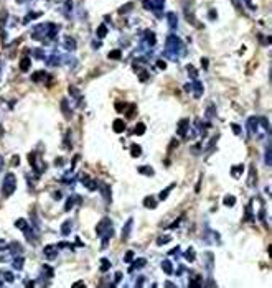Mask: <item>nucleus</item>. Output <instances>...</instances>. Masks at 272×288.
<instances>
[{
    "instance_id": "22",
    "label": "nucleus",
    "mask_w": 272,
    "mask_h": 288,
    "mask_svg": "<svg viewBox=\"0 0 272 288\" xmlns=\"http://www.w3.org/2000/svg\"><path fill=\"white\" fill-rule=\"evenodd\" d=\"M41 270H43V272H45V277H46V278H51V277H53V275H54V272H53V268H51V267H50V265H43V267H41Z\"/></svg>"
},
{
    "instance_id": "11",
    "label": "nucleus",
    "mask_w": 272,
    "mask_h": 288,
    "mask_svg": "<svg viewBox=\"0 0 272 288\" xmlns=\"http://www.w3.org/2000/svg\"><path fill=\"white\" fill-rule=\"evenodd\" d=\"M162 268H163V272H165L167 275H172V272H173L172 262H168V260H163V262H162Z\"/></svg>"
},
{
    "instance_id": "44",
    "label": "nucleus",
    "mask_w": 272,
    "mask_h": 288,
    "mask_svg": "<svg viewBox=\"0 0 272 288\" xmlns=\"http://www.w3.org/2000/svg\"><path fill=\"white\" fill-rule=\"evenodd\" d=\"M18 163H20L18 156H13V158H12V165H13V166H18Z\"/></svg>"
},
{
    "instance_id": "41",
    "label": "nucleus",
    "mask_w": 272,
    "mask_h": 288,
    "mask_svg": "<svg viewBox=\"0 0 272 288\" xmlns=\"http://www.w3.org/2000/svg\"><path fill=\"white\" fill-rule=\"evenodd\" d=\"M188 73H190V76H191L193 79H195V78H196V74H198V73L195 71V68H193L191 64H190V66H188Z\"/></svg>"
},
{
    "instance_id": "16",
    "label": "nucleus",
    "mask_w": 272,
    "mask_h": 288,
    "mask_svg": "<svg viewBox=\"0 0 272 288\" xmlns=\"http://www.w3.org/2000/svg\"><path fill=\"white\" fill-rule=\"evenodd\" d=\"M223 204L224 206H234L236 204V198L234 196H231V194H228V196H224V199H223Z\"/></svg>"
},
{
    "instance_id": "9",
    "label": "nucleus",
    "mask_w": 272,
    "mask_h": 288,
    "mask_svg": "<svg viewBox=\"0 0 272 288\" xmlns=\"http://www.w3.org/2000/svg\"><path fill=\"white\" fill-rule=\"evenodd\" d=\"M130 229H132V219H129V221L126 222V227H124V230H122V239H124V240H126V239H129Z\"/></svg>"
},
{
    "instance_id": "50",
    "label": "nucleus",
    "mask_w": 272,
    "mask_h": 288,
    "mask_svg": "<svg viewBox=\"0 0 272 288\" xmlns=\"http://www.w3.org/2000/svg\"><path fill=\"white\" fill-rule=\"evenodd\" d=\"M73 287H74V288H76V287H84V283H83V282H76V283L73 285Z\"/></svg>"
},
{
    "instance_id": "12",
    "label": "nucleus",
    "mask_w": 272,
    "mask_h": 288,
    "mask_svg": "<svg viewBox=\"0 0 272 288\" xmlns=\"http://www.w3.org/2000/svg\"><path fill=\"white\" fill-rule=\"evenodd\" d=\"M101 188H102L104 199L107 201V203H111V186H109V184H101Z\"/></svg>"
},
{
    "instance_id": "42",
    "label": "nucleus",
    "mask_w": 272,
    "mask_h": 288,
    "mask_svg": "<svg viewBox=\"0 0 272 288\" xmlns=\"http://www.w3.org/2000/svg\"><path fill=\"white\" fill-rule=\"evenodd\" d=\"M231 129L234 130V134H236V135H239V134H241V127H239V125H236V124H231Z\"/></svg>"
},
{
    "instance_id": "23",
    "label": "nucleus",
    "mask_w": 272,
    "mask_h": 288,
    "mask_svg": "<svg viewBox=\"0 0 272 288\" xmlns=\"http://www.w3.org/2000/svg\"><path fill=\"white\" fill-rule=\"evenodd\" d=\"M69 232H71V222L66 221V222L63 224V227H61V234H63V235H68Z\"/></svg>"
},
{
    "instance_id": "5",
    "label": "nucleus",
    "mask_w": 272,
    "mask_h": 288,
    "mask_svg": "<svg viewBox=\"0 0 272 288\" xmlns=\"http://www.w3.org/2000/svg\"><path fill=\"white\" fill-rule=\"evenodd\" d=\"M256 183H257V173H256L254 165H251V168H249V186H256Z\"/></svg>"
},
{
    "instance_id": "37",
    "label": "nucleus",
    "mask_w": 272,
    "mask_h": 288,
    "mask_svg": "<svg viewBox=\"0 0 272 288\" xmlns=\"http://www.w3.org/2000/svg\"><path fill=\"white\" fill-rule=\"evenodd\" d=\"M214 115V107H213V104H209V107H208V110H206V119H209V117H213Z\"/></svg>"
},
{
    "instance_id": "10",
    "label": "nucleus",
    "mask_w": 272,
    "mask_h": 288,
    "mask_svg": "<svg viewBox=\"0 0 272 288\" xmlns=\"http://www.w3.org/2000/svg\"><path fill=\"white\" fill-rule=\"evenodd\" d=\"M130 153H132V156H134V158L140 156V155H142V148H140V145L132 143V146H130Z\"/></svg>"
},
{
    "instance_id": "31",
    "label": "nucleus",
    "mask_w": 272,
    "mask_h": 288,
    "mask_svg": "<svg viewBox=\"0 0 272 288\" xmlns=\"http://www.w3.org/2000/svg\"><path fill=\"white\" fill-rule=\"evenodd\" d=\"M101 263H102V265H101V272H107L109 268H111V262H109L107 259H102Z\"/></svg>"
},
{
    "instance_id": "36",
    "label": "nucleus",
    "mask_w": 272,
    "mask_h": 288,
    "mask_svg": "<svg viewBox=\"0 0 272 288\" xmlns=\"http://www.w3.org/2000/svg\"><path fill=\"white\" fill-rule=\"evenodd\" d=\"M15 225H17L18 229H21V230H23V229L26 227V221H25V219H18V221H17V224H15Z\"/></svg>"
},
{
    "instance_id": "14",
    "label": "nucleus",
    "mask_w": 272,
    "mask_h": 288,
    "mask_svg": "<svg viewBox=\"0 0 272 288\" xmlns=\"http://www.w3.org/2000/svg\"><path fill=\"white\" fill-rule=\"evenodd\" d=\"M173 188H175V184L172 183V184H170V186H167V188H165V189H163L162 193H160V196H158V198H160V199H162V201H163V199H167V196H168V194H170V193H172V189H173Z\"/></svg>"
},
{
    "instance_id": "25",
    "label": "nucleus",
    "mask_w": 272,
    "mask_h": 288,
    "mask_svg": "<svg viewBox=\"0 0 272 288\" xmlns=\"http://www.w3.org/2000/svg\"><path fill=\"white\" fill-rule=\"evenodd\" d=\"M121 58H122L121 50H112L109 53V59H121Z\"/></svg>"
},
{
    "instance_id": "47",
    "label": "nucleus",
    "mask_w": 272,
    "mask_h": 288,
    "mask_svg": "<svg viewBox=\"0 0 272 288\" xmlns=\"http://www.w3.org/2000/svg\"><path fill=\"white\" fill-rule=\"evenodd\" d=\"M5 247H7V242H5V240H0V250H4Z\"/></svg>"
},
{
    "instance_id": "18",
    "label": "nucleus",
    "mask_w": 272,
    "mask_h": 288,
    "mask_svg": "<svg viewBox=\"0 0 272 288\" xmlns=\"http://www.w3.org/2000/svg\"><path fill=\"white\" fill-rule=\"evenodd\" d=\"M134 132L137 135H143V134H145V124H143V122H138L137 125H135Z\"/></svg>"
},
{
    "instance_id": "32",
    "label": "nucleus",
    "mask_w": 272,
    "mask_h": 288,
    "mask_svg": "<svg viewBox=\"0 0 272 288\" xmlns=\"http://www.w3.org/2000/svg\"><path fill=\"white\" fill-rule=\"evenodd\" d=\"M43 78H45V71H38V73H35V74L31 76V79H33L35 82H38V81H41Z\"/></svg>"
},
{
    "instance_id": "1",
    "label": "nucleus",
    "mask_w": 272,
    "mask_h": 288,
    "mask_svg": "<svg viewBox=\"0 0 272 288\" xmlns=\"http://www.w3.org/2000/svg\"><path fill=\"white\" fill-rule=\"evenodd\" d=\"M15 188H17V180H15L13 173H7L4 178V183H2V193H4V196L9 198L10 194H13Z\"/></svg>"
},
{
    "instance_id": "13",
    "label": "nucleus",
    "mask_w": 272,
    "mask_h": 288,
    "mask_svg": "<svg viewBox=\"0 0 272 288\" xmlns=\"http://www.w3.org/2000/svg\"><path fill=\"white\" fill-rule=\"evenodd\" d=\"M145 263H147V260H145V259H137V260H135V265H132V267L129 268V272L132 273V272H134L135 268H142L143 265H145Z\"/></svg>"
},
{
    "instance_id": "33",
    "label": "nucleus",
    "mask_w": 272,
    "mask_h": 288,
    "mask_svg": "<svg viewBox=\"0 0 272 288\" xmlns=\"http://www.w3.org/2000/svg\"><path fill=\"white\" fill-rule=\"evenodd\" d=\"M106 35H107V28H106V25H101L99 28H97V36H99V38H104Z\"/></svg>"
},
{
    "instance_id": "8",
    "label": "nucleus",
    "mask_w": 272,
    "mask_h": 288,
    "mask_svg": "<svg viewBox=\"0 0 272 288\" xmlns=\"http://www.w3.org/2000/svg\"><path fill=\"white\" fill-rule=\"evenodd\" d=\"M143 206L148 208V209H155V208H157V199L152 198V196H147L145 199H143Z\"/></svg>"
},
{
    "instance_id": "24",
    "label": "nucleus",
    "mask_w": 272,
    "mask_h": 288,
    "mask_svg": "<svg viewBox=\"0 0 272 288\" xmlns=\"http://www.w3.org/2000/svg\"><path fill=\"white\" fill-rule=\"evenodd\" d=\"M13 267L17 268V270H21V268H23V257H17V259H13Z\"/></svg>"
},
{
    "instance_id": "17",
    "label": "nucleus",
    "mask_w": 272,
    "mask_h": 288,
    "mask_svg": "<svg viewBox=\"0 0 272 288\" xmlns=\"http://www.w3.org/2000/svg\"><path fill=\"white\" fill-rule=\"evenodd\" d=\"M84 184H86V188H88V189H91V191H94V189H97V184H96V181L89 180L88 176L84 178Z\"/></svg>"
},
{
    "instance_id": "45",
    "label": "nucleus",
    "mask_w": 272,
    "mask_h": 288,
    "mask_svg": "<svg viewBox=\"0 0 272 288\" xmlns=\"http://www.w3.org/2000/svg\"><path fill=\"white\" fill-rule=\"evenodd\" d=\"M157 66H158L160 69H165V68H167V66H165V63H163V61H157Z\"/></svg>"
},
{
    "instance_id": "51",
    "label": "nucleus",
    "mask_w": 272,
    "mask_h": 288,
    "mask_svg": "<svg viewBox=\"0 0 272 288\" xmlns=\"http://www.w3.org/2000/svg\"><path fill=\"white\" fill-rule=\"evenodd\" d=\"M165 287H175V283H172V282H167V283H165Z\"/></svg>"
},
{
    "instance_id": "28",
    "label": "nucleus",
    "mask_w": 272,
    "mask_h": 288,
    "mask_svg": "<svg viewBox=\"0 0 272 288\" xmlns=\"http://www.w3.org/2000/svg\"><path fill=\"white\" fill-rule=\"evenodd\" d=\"M185 259L188 260V262H193V260H195V250H193V249H188V250L185 252Z\"/></svg>"
},
{
    "instance_id": "34",
    "label": "nucleus",
    "mask_w": 272,
    "mask_h": 288,
    "mask_svg": "<svg viewBox=\"0 0 272 288\" xmlns=\"http://www.w3.org/2000/svg\"><path fill=\"white\" fill-rule=\"evenodd\" d=\"M266 165L271 166V145L266 146Z\"/></svg>"
},
{
    "instance_id": "27",
    "label": "nucleus",
    "mask_w": 272,
    "mask_h": 288,
    "mask_svg": "<svg viewBox=\"0 0 272 288\" xmlns=\"http://www.w3.org/2000/svg\"><path fill=\"white\" fill-rule=\"evenodd\" d=\"M172 240V237L170 235H162L160 239H157V245H165L167 242H170Z\"/></svg>"
},
{
    "instance_id": "20",
    "label": "nucleus",
    "mask_w": 272,
    "mask_h": 288,
    "mask_svg": "<svg viewBox=\"0 0 272 288\" xmlns=\"http://www.w3.org/2000/svg\"><path fill=\"white\" fill-rule=\"evenodd\" d=\"M30 64H31V63H30V59L28 58H23L20 61V69H21V71H28V69H30Z\"/></svg>"
},
{
    "instance_id": "52",
    "label": "nucleus",
    "mask_w": 272,
    "mask_h": 288,
    "mask_svg": "<svg viewBox=\"0 0 272 288\" xmlns=\"http://www.w3.org/2000/svg\"><path fill=\"white\" fill-rule=\"evenodd\" d=\"M2 165H4V160H2V156H0V168H2Z\"/></svg>"
},
{
    "instance_id": "53",
    "label": "nucleus",
    "mask_w": 272,
    "mask_h": 288,
    "mask_svg": "<svg viewBox=\"0 0 272 288\" xmlns=\"http://www.w3.org/2000/svg\"><path fill=\"white\" fill-rule=\"evenodd\" d=\"M2 285H4V282H2V278H0V287H2Z\"/></svg>"
},
{
    "instance_id": "26",
    "label": "nucleus",
    "mask_w": 272,
    "mask_h": 288,
    "mask_svg": "<svg viewBox=\"0 0 272 288\" xmlns=\"http://www.w3.org/2000/svg\"><path fill=\"white\" fill-rule=\"evenodd\" d=\"M64 46H66L68 50H74L76 48V43L73 38H64Z\"/></svg>"
},
{
    "instance_id": "29",
    "label": "nucleus",
    "mask_w": 272,
    "mask_h": 288,
    "mask_svg": "<svg viewBox=\"0 0 272 288\" xmlns=\"http://www.w3.org/2000/svg\"><path fill=\"white\" fill-rule=\"evenodd\" d=\"M132 9H134V4H130V2H129V4H126L124 7H121V9H119V13H122V15H124V13H127L129 10H132Z\"/></svg>"
},
{
    "instance_id": "4",
    "label": "nucleus",
    "mask_w": 272,
    "mask_h": 288,
    "mask_svg": "<svg viewBox=\"0 0 272 288\" xmlns=\"http://www.w3.org/2000/svg\"><path fill=\"white\" fill-rule=\"evenodd\" d=\"M112 129H114V132H117V134H122V132L126 130V122H124V120H121V119H117V120H114V124H112Z\"/></svg>"
},
{
    "instance_id": "35",
    "label": "nucleus",
    "mask_w": 272,
    "mask_h": 288,
    "mask_svg": "<svg viewBox=\"0 0 272 288\" xmlns=\"http://www.w3.org/2000/svg\"><path fill=\"white\" fill-rule=\"evenodd\" d=\"M168 21H170L172 28H175V26H176V17H175V13H170V15H168Z\"/></svg>"
},
{
    "instance_id": "38",
    "label": "nucleus",
    "mask_w": 272,
    "mask_h": 288,
    "mask_svg": "<svg viewBox=\"0 0 272 288\" xmlns=\"http://www.w3.org/2000/svg\"><path fill=\"white\" fill-rule=\"evenodd\" d=\"M126 107H127V104H124V102H117L116 104V110H119V112H124Z\"/></svg>"
},
{
    "instance_id": "46",
    "label": "nucleus",
    "mask_w": 272,
    "mask_h": 288,
    "mask_svg": "<svg viewBox=\"0 0 272 288\" xmlns=\"http://www.w3.org/2000/svg\"><path fill=\"white\" fill-rule=\"evenodd\" d=\"M114 277H116V282H121V278H122V273H121V272H117V273H116Z\"/></svg>"
},
{
    "instance_id": "21",
    "label": "nucleus",
    "mask_w": 272,
    "mask_h": 288,
    "mask_svg": "<svg viewBox=\"0 0 272 288\" xmlns=\"http://www.w3.org/2000/svg\"><path fill=\"white\" fill-rule=\"evenodd\" d=\"M61 105H63V114H64V115H66L68 119H71L73 112H71V109L68 107V102H66V100H63V102H61Z\"/></svg>"
},
{
    "instance_id": "40",
    "label": "nucleus",
    "mask_w": 272,
    "mask_h": 288,
    "mask_svg": "<svg viewBox=\"0 0 272 288\" xmlns=\"http://www.w3.org/2000/svg\"><path fill=\"white\" fill-rule=\"evenodd\" d=\"M2 273L5 275V280H7V282H13V278H15V277H13L10 272H2Z\"/></svg>"
},
{
    "instance_id": "48",
    "label": "nucleus",
    "mask_w": 272,
    "mask_h": 288,
    "mask_svg": "<svg viewBox=\"0 0 272 288\" xmlns=\"http://www.w3.org/2000/svg\"><path fill=\"white\" fill-rule=\"evenodd\" d=\"M201 64H203L205 68H208V59H206V58H203V59H201Z\"/></svg>"
},
{
    "instance_id": "30",
    "label": "nucleus",
    "mask_w": 272,
    "mask_h": 288,
    "mask_svg": "<svg viewBox=\"0 0 272 288\" xmlns=\"http://www.w3.org/2000/svg\"><path fill=\"white\" fill-rule=\"evenodd\" d=\"M76 199H78V196H69V198H68V203H66V206H64V209H66V211H69V209L73 208V204H74Z\"/></svg>"
},
{
    "instance_id": "15",
    "label": "nucleus",
    "mask_w": 272,
    "mask_h": 288,
    "mask_svg": "<svg viewBox=\"0 0 272 288\" xmlns=\"http://www.w3.org/2000/svg\"><path fill=\"white\" fill-rule=\"evenodd\" d=\"M243 170H244V166H243V165H238V166H233V168H231V175L234 176V178H239V176H241V173H243Z\"/></svg>"
},
{
    "instance_id": "43",
    "label": "nucleus",
    "mask_w": 272,
    "mask_h": 288,
    "mask_svg": "<svg viewBox=\"0 0 272 288\" xmlns=\"http://www.w3.org/2000/svg\"><path fill=\"white\" fill-rule=\"evenodd\" d=\"M138 78H140V81H147L148 74H147V71H140V73H138Z\"/></svg>"
},
{
    "instance_id": "19",
    "label": "nucleus",
    "mask_w": 272,
    "mask_h": 288,
    "mask_svg": "<svg viewBox=\"0 0 272 288\" xmlns=\"http://www.w3.org/2000/svg\"><path fill=\"white\" fill-rule=\"evenodd\" d=\"M138 171H140L142 175L153 176V168H152V166H140V168H138Z\"/></svg>"
},
{
    "instance_id": "6",
    "label": "nucleus",
    "mask_w": 272,
    "mask_h": 288,
    "mask_svg": "<svg viewBox=\"0 0 272 288\" xmlns=\"http://www.w3.org/2000/svg\"><path fill=\"white\" fill-rule=\"evenodd\" d=\"M188 124H190V120H188V119H181V120L178 122V134H180V135H185V134H186V129H188Z\"/></svg>"
},
{
    "instance_id": "49",
    "label": "nucleus",
    "mask_w": 272,
    "mask_h": 288,
    "mask_svg": "<svg viewBox=\"0 0 272 288\" xmlns=\"http://www.w3.org/2000/svg\"><path fill=\"white\" fill-rule=\"evenodd\" d=\"M142 283H143V277H140V278H138V282H137V287H142Z\"/></svg>"
},
{
    "instance_id": "39",
    "label": "nucleus",
    "mask_w": 272,
    "mask_h": 288,
    "mask_svg": "<svg viewBox=\"0 0 272 288\" xmlns=\"http://www.w3.org/2000/svg\"><path fill=\"white\" fill-rule=\"evenodd\" d=\"M132 259H134V250H129V252H127V254H126V257H124V260H126V262L129 263V262H130V260H132Z\"/></svg>"
},
{
    "instance_id": "7",
    "label": "nucleus",
    "mask_w": 272,
    "mask_h": 288,
    "mask_svg": "<svg viewBox=\"0 0 272 288\" xmlns=\"http://www.w3.org/2000/svg\"><path fill=\"white\" fill-rule=\"evenodd\" d=\"M56 245H46L45 247V255L48 257V259H54L56 257Z\"/></svg>"
},
{
    "instance_id": "3",
    "label": "nucleus",
    "mask_w": 272,
    "mask_h": 288,
    "mask_svg": "<svg viewBox=\"0 0 272 288\" xmlns=\"http://www.w3.org/2000/svg\"><path fill=\"white\" fill-rule=\"evenodd\" d=\"M181 46V43H180V40L176 36H170L168 38V41H167V53H168V56H172L173 53L176 51V48H180Z\"/></svg>"
},
{
    "instance_id": "2",
    "label": "nucleus",
    "mask_w": 272,
    "mask_h": 288,
    "mask_svg": "<svg viewBox=\"0 0 272 288\" xmlns=\"http://www.w3.org/2000/svg\"><path fill=\"white\" fill-rule=\"evenodd\" d=\"M96 232L99 235H102V237H111L112 235V224H111V219H102V221L97 224L96 227Z\"/></svg>"
}]
</instances>
